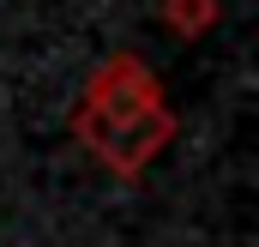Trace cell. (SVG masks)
Segmentation results:
<instances>
[{
	"mask_svg": "<svg viewBox=\"0 0 259 247\" xmlns=\"http://www.w3.org/2000/svg\"><path fill=\"white\" fill-rule=\"evenodd\" d=\"M163 18L181 30V36H199L217 24V0H163Z\"/></svg>",
	"mask_w": 259,
	"mask_h": 247,
	"instance_id": "2",
	"label": "cell"
},
{
	"mask_svg": "<svg viewBox=\"0 0 259 247\" xmlns=\"http://www.w3.org/2000/svg\"><path fill=\"white\" fill-rule=\"evenodd\" d=\"M72 133L115 169V175H139L175 133V115L157 91V78L145 72V61L115 55L109 66H97L91 91L72 109Z\"/></svg>",
	"mask_w": 259,
	"mask_h": 247,
	"instance_id": "1",
	"label": "cell"
}]
</instances>
